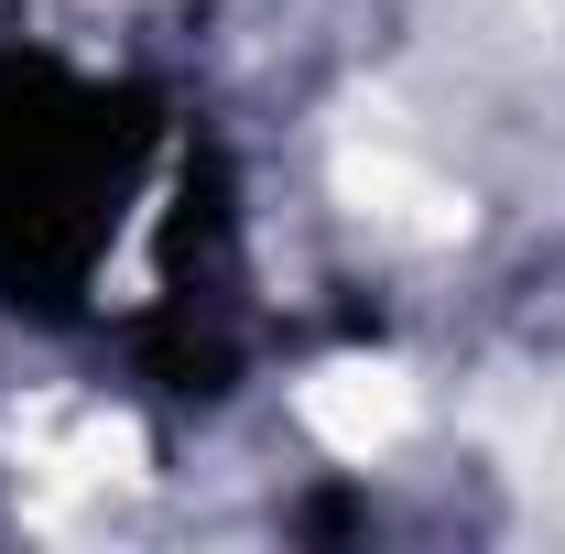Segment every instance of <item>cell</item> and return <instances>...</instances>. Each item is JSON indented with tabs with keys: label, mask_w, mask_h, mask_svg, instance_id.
Masks as SVG:
<instances>
[{
	"label": "cell",
	"mask_w": 565,
	"mask_h": 554,
	"mask_svg": "<svg viewBox=\"0 0 565 554\" xmlns=\"http://www.w3.org/2000/svg\"><path fill=\"white\" fill-rule=\"evenodd\" d=\"M305 424H316L327 446L370 457V446H392V435L414 424V392H403L392 370H327V381L305 392Z\"/></svg>",
	"instance_id": "1"
}]
</instances>
